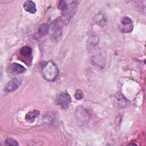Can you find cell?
<instances>
[{
	"label": "cell",
	"mask_w": 146,
	"mask_h": 146,
	"mask_svg": "<svg viewBox=\"0 0 146 146\" xmlns=\"http://www.w3.org/2000/svg\"><path fill=\"white\" fill-rule=\"evenodd\" d=\"M41 71L44 79L49 82L55 80L59 75L58 66L51 60L46 62L42 66Z\"/></svg>",
	"instance_id": "1"
},
{
	"label": "cell",
	"mask_w": 146,
	"mask_h": 146,
	"mask_svg": "<svg viewBox=\"0 0 146 146\" xmlns=\"http://www.w3.org/2000/svg\"><path fill=\"white\" fill-rule=\"evenodd\" d=\"M78 4V2L77 1H72L70 4H67L65 9L62 10L63 19L64 22L68 23L74 16Z\"/></svg>",
	"instance_id": "2"
},
{
	"label": "cell",
	"mask_w": 146,
	"mask_h": 146,
	"mask_svg": "<svg viewBox=\"0 0 146 146\" xmlns=\"http://www.w3.org/2000/svg\"><path fill=\"white\" fill-rule=\"evenodd\" d=\"M71 97L67 93H62L60 94L56 99V103L63 109H67L69 107L71 103Z\"/></svg>",
	"instance_id": "3"
},
{
	"label": "cell",
	"mask_w": 146,
	"mask_h": 146,
	"mask_svg": "<svg viewBox=\"0 0 146 146\" xmlns=\"http://www.w3.org/2000/svg\"><path fill=\"white\" fill-rule=\"evenodd\" d=\"M22 79L19 78H15L10 80L5 86V91L6 92L15 91L21 84Z\"/></svg>",
	"instance_id": "4"
},
{
	"label": "cell",
	"mask_w": 146,
	"mask_h": 146,
	"mask_svg": "<svg viewBox=\"0 0 146 146\" xmlns=\"http://www.w3.org/2000/svg\"><path fill=\"white\" fill-rule=\"evenodd\" d=\"M62 20L61 19L58 18L55 19L52 23L51 26V32L52 36L55 38H57L60 36V34L62 33Z\"/></svg>",
	"instance_id": "5"
},
{
	"label": "cell",
	"mask_w": 146,
	"mask_h": 146,
	"mask_svg": "<svg viewBox=\"0 0 146 146\" xmlns=\"http://www.w3.org/2000/svg\"><path fill=\"white\" fill-rule=\"evenodd\" d=\"M121 23L123 25L122 31L123 33H130L133 30V22L127 17H124L121 19Z\"/></svg>",
	"instance_id": "6"
},
{
	"label": "cell",
	"mask_w": 146,
	"mask_h": 146,
	"mask_svg": "<svg viewBox=\"0 0 146 146\" xmlns=\"http://www.w3.org/2000/svg\"><path fill=\"white\" fill-rule=\"evenodd\" d=\"M26 68L20 64L13 63L9 67V71L12 74H20L24 72Z\"/></svg>",
	"instance_id": "7"
},
{
	"label": "cell",
	"mask_w": 146,
	"mask_h": 146,
	"mask_svg": "<svg viewBox=\"0 0 146 146\" xmlns=\"http://www.w3.org/2000/svg\"><path fill=\"white\" fill-rule=\"evenodd\" d=\"M24 9L31 13V14H35L36 11V8L35 3L32 1H26L23 4Z\"/></svg>",
	"instance_id": "8"
},
{
	"label": "cell",
	"mask_w": 146,
	"mask_h": 146,
	"mask_svg": "<svg viewBox=\"0 0 146 146\" xmlns=\"http://www.w3.org/2000/svg\"><path fill=\"white\" fill-rule=\"evenodd\" d=\"M39 115V111L35 110L27 113L25 116V119L29 123H33L35 121V118L37 117Z\"/></svg>",
	"instance_id": "9"
},
{
	"label": "cell",
	"mask_w": 146,
	"mask_h": 146,
	"mask_svg": "<svg viewBox=\"0 0 146 146\" xmlns=\"http://www.w3.org/2000/svg\"><path fill=\"white\" fill-rule=\"evenodd\" d=\"M50 30V26L47 23H43L40 25L38 29V34L40 37L46 35Z\"/></svg>",
	"instance_id": "10"
},
{
	"label": "cell",
	"mask_w": 146,
	"mask_h": 146,
	"mask_svg": "<svg viewBox=\"0 0 146 146\" xmlns=\"http://www.w3.org/2000/svg\"><path fill=\"white\" fill-rule=\"evenodd\" d=\"M20 54L25 57L29 56L32 54V49L29 46H24L21 48Z\"/></svg>",
	"instance_id": "11"
},
{
	"label": "cell",
	"mask_w": 146,
	"mask_h": 146,
	"mask_svg": "<svg viewBox=\"0 0 146 146\" xmlns=\"http://www.w3.org/2000/svg\"><path fill=\"white\" fill-rule=\"evenodd\" d=\"M5 144L6 145H18L19 143L16 140L13 138H7L5 140Z\"/></svg>",
	"instance_id": "12"
},
{
	"label": "cell",
	"mask_w": 146,
	"mask_h": 146,
	"mask_svg": "<svg viewBox=\"0 0 146 146\" xmlns=\"http://www.w3.org/2000/svg\"><path fill=\"white\" fill-rule=\"evenodd\" d=\"M84 93L81 90H77L75 93V98L77 100H80L83 98Z\"/></svg>",
	"instance_id": "13"
}]
</instances>
